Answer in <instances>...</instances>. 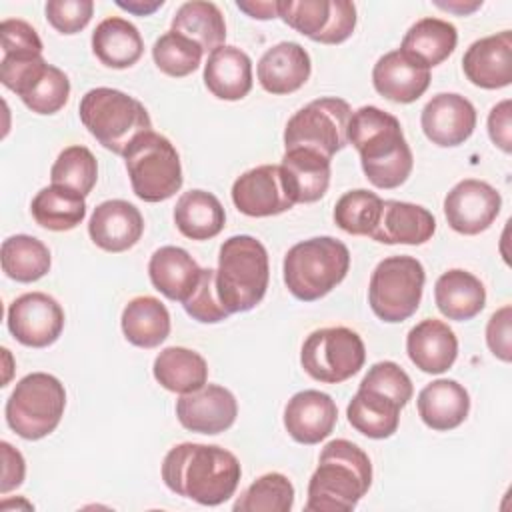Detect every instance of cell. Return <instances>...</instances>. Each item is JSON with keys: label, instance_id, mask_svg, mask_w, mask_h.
Returning <instances> with one entry per match:
<instances>
[{"label": "cell", "instance_id": "cell-31", "mask_svg": "<svg viewBox=\"0 0 512 512\" xmlns=\"http://www.w3.org/2000/svg\"><path fill=\"white\" fill-rule=\"evenodd\" d=\"M92 52L108 68H130L144 52L138 28L120 16L104 18L92 32Z\"/></svg>", "mask_w": 512, "mask_h": 512}, {"label": "cell", "instance_id": "cell-46", "mask_svg": "<svg viewBox=\"0 0 512 512\" xmlns=\"http://www.w3.org/2000/svg\"><path fill=\"white\" fill-rule=\"evenodd\" d=\"M94 14L92 0H48L46 18L60 34H76L88 26Z\"/></svg>", "mask_w": 512, "mask_h": 512}, {"label": "cell", "instance_id": "cell-24", "mask_svg": "<svg viewBox=\"0 0 512 512\" xmlns=\"http://www.w3.org/2000/svg\"><path fill=\"white\" fill-rule=\"evenodd\" d=\"M258 82L270 94H290L306 84L312 72L308 52L298 42H280L258 60Z\"/></svg>", "mask_w": 512, "mask_h": 512}, {"label": "cell", "instance_id": "cell-44", "mask_svg": "<svg viewBox=\"0 0 512 512\" xmlns=\"http://www.w3.org/2000/svg\"><path fill=\"white\" fill-rule=\"evenodd\" d=\"M182 306L188 312V316L204 324H216L230 316L222 306L216 290V270L202 268V274L194 292L182 302Z\"/></svg>", "mask_w": 512, "mask_h": 512}, {"label": "cell", "instance_id": "cell-12", "mask_svg": "<svg viewBox=\"0 0 512 512\" xmlns=\"http://www.w3.org/2000/svg\"><path fill=\"white\" fill-rule=\"evenodd\" d=\"M352 110L342 98H318L300 108L284 128V146L310 148L332 158L348 144Z\"/></svg>", "mask_w": 512, "mask_h": 512}, {"label": "cell", "instance_id": "cell-29", "mask_svg": "<svg viewBox=\"0 0 512 512\" xmlns=\"http://www.w3.org/2000/svg\"><path fill=\"white\" fill-rule=\"evenodd\" d=\"M434 300L448 320L464 322L482 312L486 304V288L474 274L454 268L436 280Z\"/></svg>", "mask_w": 512, "mask_h": 512}, {"label": "cell", "instance_id": "cell-27", "mask_svg": "<svg viewBox=\"0 0 512 512\" xmlns=\"http://www.w3.org/2000/svg\"><path fill=\"white\" fill-rule=\"evenodd\" d=\"M202 268L196 260L178 246L158 248L148 262V276L152 286L170 300L184 302L196 288Z\"/></svg>", "mask_w": 512, "mask_h": 512}, {"label": "cell", "instance_id": "cell-15", "mask_svg": "<svg viewBox=\"0 0 512 512\" xmlns=\"http://www.w3.org/2000/svg\"><path fill=\"white\" fill-rule=\"evenodd\" d=\"M8 330L24 346L46 348L64 328L62 306L44 292H28L8 306Z\"/></svg>", "mask_w": 512, "mask_h": 512}, {"label": "cell", "instance_id": "cell-34", "mask_svg": "<svg viewBox=\"0 0 512 512\" xmlns=\"http://www.w3.org/2000/svg\"><path fill=\"white\" fill-rule=\"evenodd\" d=\"M174 222L190 240H210L224 228L226 214L220 200L206 190L184 192L174 206Z\"/></svg>", "mask_w": 512, "mask_h": 512}, {"label": "cell", "instance_id": "cell-30", "mask_svg": "<svg viewBox=\"0 0 512 512\" xmlns=\"http://www.w3.org/2000/svg\"><path fill=\"white\" fill-rule=\"evenodd\" d=\"M400 410L402 406L394 398L378 390L358 386V392L346 408V416L356 432L382 440L390 438L398 430Z\"/></svg>", "mask_w": 512, "mask_h": 512}, {"label": "cell", "instance_id": "cell-48", "mask_svg": "<svg viewBox=\"0 0 512 512\" xmlns=\"http://www.w3.org/2000/svg\"><path fill=\"white\" fill-rule=\"evenodd\" d=\"M510 306H502L498 312H494L488 320L486 326V342L490 352L504 360L510 362L512 358V342H510Z\"/></svg>", "mask_w": 512, "mask_h": 512}, {"label": "cell", "instance_id": "cell-39", "mask_svg": "<svg viewBox=\"0 0 512 512\" xmlns=\"http://www.w3.org/2000/svg\"><path fill=\"white\" fill-rule=\"evenodd\" d=\"M2 270L16 282H36L50 270L48 246L28 234H16L2 242Z\"/></svg>", "mask_w": 512, "mask_h": 512}, {"label": "cell", "instance_id": "cell-28", "mask_svg": "<svg viewBox=\"0 0 512 512\" xmlns=\"http://www.w3.org/2000/svg\"><path fill=\"white\" fill-rule=\"evenodd\" d=\"M204 84L220 100H242L252 90V62L236 46H220L204 64Z\"/></svg>", "mask_w": 512, "mask_h": 512}, {"label": "cell", "instance_id": "cell-51", "mask_svg": "<svg viewBox=\"0 0 512 512\" xmlns=\"http://www.w3.org/2000/svg\"><path fill=\"white\" fill-rule=\"evenodd\" d=\"M236 6L246 12L250 18H258V20H270L278 16V2H244L238 0Z\"/></svg>", "mask_w": 512, "mask_h": 512}, {"label": "cell", "instance_id": "cell-37", "mask_svg": "<svg viewBox=\"0 0 512 512\" xmlns=\"http://www.w3.org/2000/svg\"><path fill=\"white\" fill-rule=\"evenodd\" d=\"M32 218L46 230L64 232L76 228L86 216L82 194L64 186H46L32 200Z\"/></svg>", "mask_w": 512, "mask_h": 512}, {"label": "cell", "instance_id": "cell-50", "mask_svg": "<svg viewBox=\"0 0 512 512\" xmlns=\"http://www.w3.org/2000/svg\"><path fill=\"white\" fill-rule=\"evenodd\" d=\"M2 448V484H0V492L6 494L10 492L12 488H18L24 480V472H26V466H24V458L18 450H14L8 442H2L0 444Z\"/></svg>", "mask_w": 512, "mask_h": 512}, {"label": "cell", "instance_id": "cell-10", "mask_svg": "<svg viewBox=\"0 0 512 512\" xmlns=\"http://www.w3.org/2000/svg\"><path fill=\"white\" fill-rule=\"evenodd\" d=\"M0 80L36 114H56L70 96L68 76L42 56H2Z\"/></svg>", "mask_w": 512, "mask_h": 512}, {"label": "cell", "instance_id": "cell-21", "mask_svg": "<svg viewBox=\"0 0 512 512\" xmlns=\"http://www.w3.org/2000/svg\"><path fill=\"white\" fill-rule=\"evenodd\" d=\"M144 232L140 210L126 200H106L98 204L88 222L92 242L106 252H124L132 248Z\"/></svg>", "mask_w": 512, "mask_h": 512}, {"label": "cell", "instance_id": "cell-36", "mask_svg": "<svg viewBox=\"0 0 512 512\" xmlns=\"http://www.w3.org/2000/svg\"><path fill=\"white\" fill-rule=\"evenodd\" d=\"M152 372L160 386L178 394L194 392L208 380L206 360L198 352L182 346L164 348L156 356Z\"/></svg>", "mask_w": 512, "mask_h": 512}, {"label": "cell", "instance_id": "cell-4", "mask_svg": "<svg viewBox=\"0 0 512 512\" xmlns=\"http://www.w3.org/2000/svg\"><path fill=\"white\" fill-rule=\"evenodd\" d=\"M268 280V252L260 240L248 234L224 240L218 256L216 290L228 314L248 312L260 304Z\"/></svg>", "mask_w": 512, "mask_h": 512}, {"label": "cell", "instance_id": "cell-22", "mask_svg": "<svg viewBox=\"0 0 512 512\" xmlns=\"http://www.w3.org/2000/svg\"><path fill=\"white\" fill-rule=\"evenodd\" d=\"M372 84L386 100L410 104L428 90L430 70L398 48L378 58L372 70Z\"/></svg>", "mask_w": 512, "mask_h": 512}, {"label": "cell", "instance_id": "cell-11", "mask_svg": "<svg viewBox=\"0 0 512 512\" xmlns=\"http://www.w3.org/2000/svg\"><path fill=\"white\" fill-rule=\"evenodd\" d=\"M366 360L362 338L346 328L332 326L314 330L302 344L300 364L304 372L324 384H340L352 378Z\"/></svg>", "mask_w": 512, "mask_h": 512}, {"label": "cell", "instance_id": "cell-6", "mask_svg": "<svg viewBox=\"0 0 512 512\" xmlns=\"http://www.w3.org/2000/svg\"><path fill=\"white\" fill-rule=\"evenodd\" d=\"M84 128L114 154L124 150L140 136L152 130V120L144 104L126 92L114 88L88 90L78 108Z\"/></svg>", "mask_w": 512, "mask_h": 512}, {"label": "cell", "instance_id": "cell-18", "mask_svg": "<svg viewBox=\"0 0 512 512\" xmlns=\"http://www.w3.org/2000/svg\"><path fill=\"white\" fill-rule=\"evenodd\" d=\"M420 124L426 138L436 146H460L476 128V110L472 102L454 92L432 96L422 108Z\"/></svg>", "mask_w": 512, "mask_h": 512}, {"label": "cell", "instance_id": "cell-41", "mask_svg": "<svg viewBox=\"0 0 512 512\" xmlns=\"http://www.w3.org/2000/svg\"><path fill=\"white\" fill-rule=\"evenodd\" d=\"M382 198L370 190H350L334 206V222L348 234L370 236L378 224Z\"/></svg>", "mask_w": 512, "mask_h": 512}, {"label": "cell", "instance_id": "cell-5", "mask_svg": "<svg viewBox=\"0 0 512 512\" xmlns=\"http://www.w3.org/2000/svg\"><path fill=\"white\" fill-rule=\"evenodd\" d=\"M350 252L332 236H316L294 244L284 256V282L302 302H314L336 288L348 274Z\"/></svg>", "mask_w": 512, "mask_h": 512}, {"label": "cell", "instance_id": "cell-8", "mask_svg": "<svg viewBox=\"0 0 512 512\" xmlns=\"http://www.w3.org/2000/svg\"><path fill=\"white\" fill-rule=\"evenodd\" d=\"M124 162L134 194L144 202L172 198L182 186V166L174 144L150 130L140 134L126 150Z\"/></svg>", "mask_w": 512, "mask_h": 512}, {"label": "cell", "instance_id": "cell-16", "mask_svg": "<svg viewBox=\"0 0 512 512\" xmlns=\"http://www.w3.org/2000/svg\"><path fill=\"white\" fill-rule=\"evenodd\" d=\"M502 206L500 192L484 180L466 178L444 198L448 226L460 234L474 236L490 228Z\"/></svg>", "mask_w": 512, "mask_h": 512}, {"label": "cell", "instance_id": "cell-47", "mask_svg": "<svg viewBox=\"0 0 512 512\" xmlns=\"http://www.w3.org/2000/svg\"><path fill=\"white\" fill-rule=\"evenodd\" d=\"M0 40L4 56H42V40L38 32L24 20H2Z\"/></svg>", "mask_w": 512, "mask_h": 512}, {"label": "cell", "instance_id": "cell-33", "mask_svg": "<svg viewBox=\"0 0 512 512\" xmlns=\"http://www.w3.org/2000/svg\"><path fill=\"white\" fill-rule=\"evenodd\" d=\"M456 42L458 32L454 24L440 18H422L408 28L400 50L430 70L442 64L454 52Z\"/></svg>", "mask_w": 512, "mask_h": 512}, {"label": "cell", "instance_id": "cell-49", "mask_svg": "<svg viewBox=\"0 0 512 512\" xmlns=\"http://www.w3.org/2000/svg\"><path fill=\"white\" fill-rule=\"evenodd\" d=\"M510 100H502L488 114V134L490 140L504 150L506 154L512 150V122H510Z\"/></svg>", "mask_w": 512, "mask_h": 512}, {"label": "cell", "instance_id": "cell-38", "mask_svg": "<svg viewBox=\"0 0 512 512\" xmlns=\"http://www.w3.org/2000/svg\"><path fill=\"white\" fill-rule=\"evenodd\" d=\"M172 30L200 44L204 52L224 46L226 38V22L220 8L206 0L184 2L172 18Z\"/></svg>", "mask_w": 512, "mask_h": 512}, {"label": "cell", "instance_id": "cell-26", "mask_svg": "<svg viewBox=\"0 0 512 512\" xmlns=\"http://www.w3.org/2000/svg\"><path fill=\"white\" fill-rule=\"evenodd\" d=\"M422 422L438 432L458 428L470 412V396L462 384L438 378L426 384L416 400Z\"/></svg>", "mask_w": 512, "mask_h": 512}, {"label": "cell", "instance_id": "cell-43", "mask_svg": "<svg viewBox=\"0 0 512 512\" xmlns=\"http://www.w3.org/2000/svg\"><path fill=\"white\" fill-rule=\"evenodd\" d=\"M204 50L200 44L180 32H164L152 46L154 64L168 76L182 78L192 74L202 62Z\"/></svg>", "mask_w": 512, "mask_h": 512}, {"label": "cell", "instance_id": "cell-19", "mask_svg": "<svg viewBox=\"0 0 512 512\" xmlns=\"http://www.w3.org/2000/svg\"><path fill=\"white\" fill-rule=\"evenodd\" d=\"M466 78L480 88L496 90L512 82V32L480 38L470 44L462 58Z\"/></svg>", "mask_w": 512, "mask_h": 512}, {"label": "cell", "instance_id": "cell-14", "mask_svg": "<svg viewBox=\"0 0 512 512\" xmlns=\"http://www.w3.org/2000/svg\"><path fill=\"white\" fill-rule=\"evenodd\" d=\"M232 202L242 214L254 218L276 216L296 204L280 164H262L238 176L232 184Z\"/></svg>", "mask_w": 512, "mask_h": 512}, {"label": "cell", "instance_id": "cell-7", "mask_svg": "<svg viewBox=\"0 0 512 512\" xmlns=\"http://www.w3.org/2000/svg\"><path fill=\"white\" fill-rule=\"evenodd\" d=\"M66 408L64 384L46 372L26 374L6 402V422L24 440H40L56 430Z\"/></svg>", "mask_w": 512, "mask_h": 512}, {"label": "cell", "instance_id": "cell-45", "mask_svg": "<svg viewBox=\"0 0 512 512\" xmlns=\"http://www.w3.org/2000/svg\"><path fill=\"white\" fill-rule=\"evenodd\" d=\"M360 386L378 390V392L394 398L402 408L408 404V400L414 394L410 376L392 360H382V362L372 364L368 368V372L364 374Z\"/></svg>", "mask_w": 512, "mask_h": 512}, {"label": "cell", "instance_id": "cell-53", "mask_svg": "<svg viewBox=\"0 0 512 512\" xmlns=\"http://www.w3.org/2000/svg\"><path fill=\"white\" fill-rule=\"evenodd\" d=\"M436 6H440V8H444V10H452V12H458V14H468V12H472V10H476L478 6H480V2H474V4H470V6H462V4H452V2H448V4H440V2H436Z\"/></svg>", "mask_w": 512, "mask_h": 512}, {"label": "cell", "instance_id": "cell-52", "mask_svg": "<svg viewBox=\"0 0 512 512\" xmlns=\"http://www.w3.org/2000/svg\"><path fill=\"white\" fill-rule=\"evenodd\" d=\"M120 8H124V10H128V12H132V14H138V16H148V14H152L154 10H158L162 4H164V0H154V2H144V0H130V2H116Z\"/></svg>", "mask_w": 512, "mask_h": 512}, {"label": "cell", "instance_id": "cell-20", "mask_svg": "<svg viewBox=\"0 0 512 512\" xmlns=\"http://www.w3.org/2000/svg\"><path fill=\"white\" fill-rule=\"evenodd\" d=\"M336 402L320 390L296 392L284 408L286 432L300 444H318L336 426Z\"/></svg>", "mask_w": 512, "mask_h": 512}, {"label": "cell", "instance_id": "cell-25", "mask_svg": "<svg viewBox=\"0 0 512 512\" xmlns=\"http://www.w3.org/2000/svg\"><path fill=\"white\" fill-rule=\"evenodd\" d=\"M406 352L412 364L422 372L442 374L458 356V340L446 322L426 318L408 332Z\"/></svg>", "mask_w": 512, "mask_h": 512}, {"label": "cell", "instance_id": "cell-17", "mask_svg": "<svg viewBox=\"0 0 512 512\" xmlns=\"http://www.w3.org/2000/svg\"><path fill=\"white\" fill-rule=\"evenodd\" d=\"M176 416L178 422L190 432L220 434L234 424L238 404L228 388L204 384L194 392L180 394L176 400Z\"/></svg>", "mask_w": 512, "mask_h": 512}, {"label": "cell", "instance_id": "cell-32", "mask_svg": "<svg viewBox=\"0 0 512 512\" xmlns=\"http://www.w3.org/2000/svg\"><path fill=\"white\" fill-rule=\"evenodd\" d=\"M282 170L296 204L320 200L330 184V158L310 148H290L282 156Z\"/></svg>", "mask_w": 512, "mask_h": 512}, {"label": "cell", "instance_id": "cell-13", "mask_svg": "<svg viewBox=\"0 0 512 512\" xmlns=\"http://www.w3.org/2000/svg\"><path fill=\"white\" fill-rule=\"evenodd\" d=\"M278 16L320 44H340L356 28V6L348 0H280Z\"/></svg>", "mask_w": 512, "mask_h": 512}, {"label": "cell", "instance_id": "cell-40", "mask_svg": "<svg viewBox=\"0 0 512 512\" xmlns=\"http://www.w3.org/2000/svg\"><path fill=\"white\" fill-rule=\"evenodd\" d=\"M294 506V486L280 472L256 478L234 502L236 512H290Z\"/></svg>", "mask_w": 512, "mask_h": 512}, {"label": "cell", "instance_id": "cell-9", "mask_svg": "<svg viewBox=\"0 0 512 512\" xmlns=\"http://www.w3.org/2000/svg\"><path fill=\"white\" fill-rule=\"evenodd\" d=\"M424 266L414 256H388L374 268L368 286L372 312L384 322H404L422 300Z\"/></svg>", "mask_w": 512, "mask_h": 512}, {"label": "cell", "instance_id": "cell-23", "mask_svg": "<svg viewBox=\"0 0 512 512\" xmlns=\"http://www.w3.org/2000/svg\"><path fill=\"white\" fill-rule=\"evenodd\" d=\"M436 232V218L418 204L382 200V210L370 238L382 244H424Z\"/></svg>", "mask_w": 512, "mask_h": 512}, {"label": "cell", "instance_id": "cell-3", "mask_svg": "<svg viewBox=\"0 0 512 512\" xmlns=\"http://www.w3.org/2000/svg\"><path fill=\"white\" fill-rule=\"evenodd\" d=\"M372 484L368 454L350 440L328 442L308 482V512H350Z\"/></svg>", "mask_w": 512, "mask_h": 512}, {"label": "cell", "instance_id": "cell-42", "mask_svg": "<svg viewBox=\"0 0 512 512\" xmlns=\"http://www.w3.org/2000/svg\"><path fill=\"white\" fill-rule=\"evenodd\" d=\"M50 180L52 184L70 188L86 198L98 180V164L94 154L86 146L64 148L52 164Z\"/></svg>", "mask_w": 512, "mask_h": 512}, {"label": "cell", "instance_id": "cell-1", "mask_svg": "<svg viewBox=\"0 0 512 512\" xmlns=\"http://www.w3.org/2000/svg\"><path fill=\"white\" fill-rule=\"evenodd\" d=\"M240 476L238 458L214 444L182 442L162 460L164 484L202 506H218L234 496Z\"/></svg>", "mask_w": 512, "mask_h": 512}, {"label": "cell", "instance_id": "cell-35", "mask_svg": "<svg viewBox=\"0 0 512 512\" xmlns=\"http://www.w3.org/2000/svg\"><path fill=\"white\" fill-rule=\"evenodd\" d=\"M122 332L138 348H156L170 334L168 308L154 296L132 298L122 312Z\"/></svg>", "mask_w": 512, "mask_h": 512}, {"label": "cell", "instance_id": "cell-2", "mask_svg": "<svg viewBox=\"0 0 512 512\" xmlns=\"http://www.w3.org/2000/svg\"><path fill=\"white\" fill-rule=\"evenodd\" d=\"M348 142L358 150L362 170L376 188L390 190L408 180L414 158L396 116L376 106L358 108L348 122Z\"/></svg>", "mask_w": 512, "mask_h": 512}]
</instances>
